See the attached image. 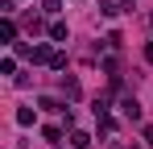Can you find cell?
<instances>
[{"mask_svg": "<svg viewBox=\"0 0 153 149\" xmlns=\"http://www.w3.org/2000/svg\"><path fill=\"white\" fill-rule=\"evenodd\" d=\"M0 46H17V25H13V17L0 21Z\"/></svg>", "mask_w": 153, "mask_h": 149, "instance_id": "6da1fadb", "label": "cell"}, {"mask_svg": "<svg viewBox=\"0 0 153 149\" xmlns=\"http://www.w3.org/2000/svg\"><path fill=\"white\" fill-rule=\"evenodd\" d=\"M120 108H124V116H128V120H141V104H137L132 95H124V99H120Z\"/></svg>", "mask_w": 153, "mask_h": 149, "instance_id": "7a4b0ae2", "label": "cell"}, {"mask_svg": "<svg viewBox=\"0 0 153 149\" xmlns=\"http://www.w3.org/2000/svg\"><path fill=\"white\" fill-rule=\"evenodd\" d=\"M62 91H66V99H79V95H83L79 79H71V74H62Z\"/></svg>", "mask_w": 153, "mask_h": 149, "instance_id": "3957f363", "label": "cell"}, {"mask_svg": "<svg viewBox=\"0 0 153 149\" xmlns=\"http://www.w3.org/2000/svg\"><path fill=\"white\" fill-rule=\"evenodd\" d=\"M46 33H50V42H66V33H71V29H66V21H54Z\"/></svg>", "mask_w": 153, "mask_h": 149, "instance_id": "277c9868", "label": "cell"}, {"mask_svg": "<svg viewBox=\"0 0 153 149\" xmlns=\"http://www.w3.org/2000/svg\"><path fill=\"white\" fill-rule=\"evenodd\" d=\"M87 145H91V137L83 128H71V149H87Z\"/></svg>", "mask_w": 153, "mask_h": 149, "instance_id": "5b68a950", "label": "cell"}, {"mask_svg": "<svg viewBox=\"0 0 153 149\" xmlns=\"http://www.w3.org/2000/svg\"><path fill=\"white\" fill-rule=\"evenodd\" d=\"M37 104H42V108H50V112H71V108H66L62 99H54V95H42Z\"/></svg>", "mask_w": 153, "mask_h": 149, "instance_id": "8992f818", "label": "cell"}, {"mask_svg": "<svg viewBox=\"0 0 153 149\" xmlns=\"http://www.w3.org/2000/svg\"><path fill=\"white\" fill-rule=\"evenodd\" d=\"M42 137H46L50 145H58V141H62V128H58V124H46V128H42Z\"/></svg>", "mask_w": 153, "mask_h": 149, "instance_id": "52a82bcc", "label": "cell"}, {"mask_svg": "<svg viewBox=\"0 0 153 149\" xmlns=\"http://www.w3.org/2000/svg\"><path fill=\"white\" fill-rule=\"evenodd\" d=\"M95 120H100V133H103V137H112V133H116V120H112L108 112H103V116H95Z\"/></svg>", "mask_w": 153, "mask_h": 149, "instance_id": "ba28073f", "label": "cell"}, {"mask_svg": "<svg viewBox=\"0 0 153 149\" xmlns=\"http://www.w3.org/2000/svg\"><path fill=\"white\" fill-rule=\"evenodd\" d=\"M33 120H37V116H33V108H17V124H21V128H29Z\"/></svg>", "mask_w": 153, "mask_h": 149, "instance_id": "9c48e42d", "label": "cell"}, {"mask_svg": "<svg viewBox=\"0 0 153 149\" xmlns=\"http://www.w3.org/2000/svg\"><path fill=\"white\" fill-rule=\"evenodd\" d=\"M100 13H103V17H116V13H120V4H116V0H103Z\"/></svg>", "mask_w": 153, "mask_h": 149, "instance_id": "30bf717a", "label": "cell"}, {"mask_svg": "<svg viewBox=\"0 0 153 149\" xmlns=\"http://www.w3.org/2000/svg\"><path fill=\"white\" fill-rule=\"evenodd\" d=\"M50 71H66V54H58V50H54V58H50Z\"/></svg>", "mask_w": 153, "mask_h": 149, "instance_id": "8fae6325", "label": "cell"}, {"mask_svg": "<svg viewBox=\"0 0 153 149\" xmlns=\"http://www.w3.org/2000/svg\"><path fill=\"white\" fill-rule=\"evenodd\" d=\"M17 71V58H13V54H8V58H4V62H0V74H13Z\"/></svg>", "mask_w": 153, "mask_h": 149, "instance_id": "7c38bea8", "label": "cell"}, {"mask_svg": "<svg viewBox=\"0 0 153 149\" xmlns=\"http://www.w3.org/2000/svg\"><path fill=\"white\" fill-rule=\"evenodd\" d=\"M42 8H46V13L54 17V13H62V0H42Z\"/></svg>", "mask_w": 153, "mask_h": 149, "instance_id": "4fadbf2b", "label": "cell"}, {"mask_svg": "<svg viewBox=\"0 0 153 149\" xmlns=\"http://www.w3.org/2000/svg\"><path fill=\"white\" fill-rule=\"evenodd\" d=\"M141 137H145V141L153 145V124H145V128H141Z\"/></svg>", "mask_w": 153, "mask_h": 149, "instance_id": "5bb4252c", "label": "cell"}, {"mask_svg": "<svg viewBox=\"0 0 153 149\" xmlns=\"http://www.w3.org/2000/svg\"><path fill=\"white\" fill-rule=\"evenodd\" d=\"M145 62H153V42H149V46H145Z\"/></svg>", "mask_w": 153, "mask_h": 149, "instance_id": "9a60e30c", "label": "cell"}, {"mask_svg": "<svg viewBox=\"0 0 153 149\" xmlns=\"http://www.w3.org/2000/svg\"><path fill=\"white\" fill-rule=\"evenodd\" d=\"M132 4H137V0H120V8H132Z\"/></svg>", "mask_w": 153, "mask_h": 149, "instance_id": "2e32d148", "label": "cell"}]
</instances>
